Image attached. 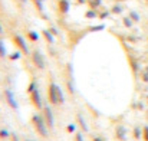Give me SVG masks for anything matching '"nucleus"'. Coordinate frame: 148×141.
<instances>
[{"mask_svg": "<svg viewBox=\"0 0 148 141\" xmlns=\"http://www.w3.org/2000/svg\"><path fill=\"white\" fill-rule=\"evenodd\" d=\"M30 122H32V125H33V130L40 135V137H43V138H46L48 137V125H46V122H45V120H43V117H42V114H33L32 115V118H30Z\"/></svg>", "mask_w": 148, "mask_h": 141, "instance_id": "f257e3e1", "label": "nucleus"}, {"mask_svg": "<svg viewBox=\"0 0 148 141\" xmlns=\"http://www.w3.org/2000/svg\"><path fill=\"white\" fill-rule=\"evenodd\" d=\"M10 39H12L13 45L17 47V50H19L20 53H25V55H29V53H30V52H29V47H27V43H26V39H25L22 35L13 33Z\"/></svg>", "mask_w": 148, "mask_h": 141, "instance_id": "f03ea898", "label": "nucleus"}, {"mask_svg": "<svg viewBox=\"0 0 148 141\" xmlns=\"http://www.w3.org/2000/svg\"><path fill=\"white\" fill-rule=\"evenodd\" d=\"M58 89H59V85L53 79H50L49 84H48V89H46L48 102L50 105H58Z\"/></svg>", "mask_w": 148, "mask_h": 141, "instance_id": "7ed1b4c3", "label": "nucleus"}, {"mask_svg": "<svg viewBox=\"0 0 148 141\" xmlns=\"http://www.w3.org/2000/svg\"><path fill=\"white\" fill-rule=\"evenodd\" d=\"M30 59H32V63H33V66L36 69H39V71L45 69L46 62H45V56H43V53L40 50H33L30 53Z\"/></svg>", "mask_w": 148, "mask_h": 141, "instance_id": "20e7f679", "label": "nucleus"}, {"mask_svg": "<svg viewBox=\"0 0 148 141\" xmlns=\"http://www.w3.org/2000/svg\"><path fill=\"white\" fill-rule=\"evenodd\" d=\"M42 117H43V120H45L48 128L52 130V128L55 127V115H53V111H52V108H50L48 104L43 105V108H42Z\"/></svg>", "mask_w": 148, "mask_h": 141, "instance_id": "39448f33", "label": "nucleus"}, {"mask_svg": "<svg viewBox=\"0 0 148 141\" xmlns=\"http://www.w3.org/2000/svg\"><path fill=\"white\" fill-rule=\"evenodd\" d=\"M29 99H30V104L36 108V109H39V111H42V108H43V101H42V95L39 92V89H35L33 92H30L29 94Z\"/></svg>", "mask_w": 148, "mask_h": 141, "instance_id": "423d86ee", "label": "nucleus"}, {"mask_svg": "<svg viewBox=\"0 0 148 141\" xmlns=\"http://www.w3.org/2000/svg\"><path fill=\"white\" fill-rule=\"evenodd\" d=\"M4 99H6V102L9 104V107H10V108H13L14 111H16V109H19V104H17V101H16L14 95H13V92H12L10 89H4Z\"/></svg>", "mask_w": 148, "mask_h": 141, "instance_id": "0eeeda50", "label": "nucleus"}, {"mask_svg": "<svg viewBox=\"0 0 148 141\" xmlns=\"http://www.w3.org/2000/svg\"><path fill=\"white\" fill-rule=\"evenodd\" d=\"M71 10V1L69 0H58V13L65 16Z\"/></svg>", "mask_w": 148, "mask_h": 141, "instance_id": "6e6552de", "label": "nucleus"}, {"mask_svg": "<svg viewBox=\"0 0 148 141\" xmlns=\"http://www.w3.org/2000/svg\"><path fill=\"white\" fill-rule=\"evenodd\" d=\"M115 138L118 141H125V138H127V130H125L124 125H118L115 128Z\"/></svg>", "mask_w": 148, "mask_h": 141, "instance_id": "1a4fd4ad", "label": "nucleus"}, {"mask_svg": "<svg viewBox=\"0 0 148 141\" xmlns=\"http://www.w3.org/2000/svg\"><path fill=\"white\" fill-rule=\"evenodd\" d=\"M42 36H43V39H45L48 43H50V45L55 43V36L50 33L49 29H43V30H42Z\"/></svg>", "mask_w": 148, "mask_h": 141, "instance_id": "9d476101", "label": "nucleus"}, {"mask_svg": "<svg viewBox=\"0 0 148 141\" xmlns=\"http://www.w3.org/2000/svg\"><path fill=\"white\" fill-rule=\"evenodd\" d=\"M76 122L82 128V133H88V125H86V122H85V120L81 114H76Z\"/></svg>", "mask_w": 148, "mask_h": 141, "instance_id": "9b49d317", "label": "nucleus"}, {"mask_svg": "<svg viewBox=\"0 0 148 141\" xmlns=\"http://www.w3.org/2000/svg\"><path fill=\"white\" fill-rule=\"evenodd\" d=\"M26 39L30 41V42H38L39 41V33L35 32V30H27L26 32Z\"/></svg>", "mask_w": 148, "mask_h": 141, "instance_id": "f8f14e48", "label": "nucleus"}, {"mask_svg": "<svg viewBox=\"0 0 148 141\" xmlns=\"http://www.w3.org/2000/svg\"><path fill=\"white\" fill-rule=\"evenodd\" d=\"M30 1L36 7V10L39 13H43V10H45V0H30Z\"/></svg>", "mask_w": 148, "mask_h": 141, "instance_id": "ddd939ff", "label": "nucleus"}, {"mask_svg": "<svg viewBox=\"0 0 148 141\" xmlns=\"http://www.w3.org/2000/svg\"><path fill=\"white\" fill-rule=\"evenodd\" d=\"M128 59H130V65H131V69H132L134 75H137V74H138V69H140V63H138L137 59L132 58V56H130Z\"/></svg>", "mask_w": 148, "mask_h": 141, "instance_id": "4468645a", "label": "nucleus"}, {"mask_svg": "<svg viewBox=\"0 0 148 141\" xmlns=\"http://www.w3.org/2000/svg\"><path fill=\"white\" fill-rule=\"evenodd\" d=\"M124 12V7H122V4H119V3H115L112 7H111V13L112 14H121Z\"/></svg>", "mask_w": 148, "mask_h": 141, "instance_id": "2eb2a0df", "label": "nucleus"}, {"mask_svg": "<svg viewBox=\"0 0 148 141\" xmlns=\"http://www.w3.org/2000/svg\"><path fill=\"white\" fill-rule=\"evenodd\" d=\"M88 4H89V9L98 10L99 7L102 6V0H88Z\"/></svg>", "mask_w": 148, "mask_h": 141, "instance_id": "dca6fc26", "label": "nucleus"}, {"mask_svg": "<svg viewBox=\"0 0 148 141\" xmlns=\"http://www.w3.org/2000/svg\"><path fill=\"white\" fill-rule=\"evenodd\" d=\"M128 16H130V19H131L134 23H138V22L141 20V16H140V14H138L135 10H131V12L128 13Z\"/></svg>", "mask_w": 148, "mask_h": 141, "instance_id": "f3484780", "label": "nucleus"}, {"mask_svg": "<svg viewBox=\"0 0 148 141\" xmlns=\"http://www.w3.org/2000/svg\"><path fill=\"white\" fill-rule=\"evenodd\" d=\"M85 17H86V19H95V17H98V12L94 10V9H89V10H86Z\"/></svg>", "mask_w": 148, "mask_h": 141, "instance_id": "a211bd4d", "label": "nucleus"}, {"mask_svg": "<svg viewBox=\"0 0 148 141\" xmlns=\"http://www.w3.org/2000/svg\"><path fill=\"white\" fill-rule=\"evenodd\" d=\"M35 89H38V82L36 81H30V84L27 85V94H30V92H33Z\"/></svg>", "mask_w": 148, "mask_h": 141, "instance_id": "6ab92c4d", "label": "nucleus"}, {"mask_svg": "<svg viewBox=\"0 0 148 141\" xmlns=\"http://www.w3.org/2000/svg\"><path fill=\"white\" fill-rule=\"evenodd\" d=\"M122 23H124L125 28H132V25H134V22L130 19V16H125V17L122 19Z\"/></svg>", "mask_w": 148, "mask_h": 141, "instance_id": "aec40b11", "label": "nucleus"}, {"mask_svg": "<svg viewBox=\"0 0 148 141\" xmlns=\"http://www.w3.org/2000/svg\"><path fill=\"white\" fill-rule=\"evenodd\" d=\"M134 138H135V140L143 138V130H141V128H138V127L134 128Z\"/></svg>", "mask_w": 148, "mask_h": 141, "instance_id": "412c9836", "label": "nucleus"}, {"mask_svg": "<svg viewBox=\"0 0 148 141\" xmlns=\"http://www.w3.org/2000/svg\"><path fill=\"white\" fill-rule=\"evenodd\" d=\"M7 55V50H6V46L3 43V41L0 39V58H4Z\"/></svg>", "mask_w": 148, "mask_h": 141, "instance_id": "4be33fe9", "label": "nucleus"}, {"mask_svg": "<svg viewBox=\"0 0 148 141\" xmlns=\"http://www.w3.org/2000/svg\"><path fill=\"white\" fill-rule=\"evenodd\" d=\"M10 133L7 130H0V140H9Z\"/></svg>", "mask_w": 148, "mask_h": 141, "instance_id": "5701e85b", "label": "nucleus"}, {"mask_svg": "<svg viewBox=\"0 0 148 141\" xmlns=\"http://www.w3.org/2000/svg\"><path fill=\"white\" fill-rule=\"evenodd\" d=\"M75 130H76V125H75V124H69V125L66 127V133H69V134L75 133Z\"/></svg>", "mask_w": 148, "mask_h": 141, "instance_id": "b1692460", "label": "nucleus"}, {"mask_svg": "<svg viewBox=\"0 0 148 141\" xmlns=\"http://www.w3.org/2000/svg\"><path fill=\"white\" fill-rule=\"evenodd\" d=\"M143 140L148 141V125H145V127L143 128Z\"/></svg>", "mask_w": 148, "mask_h": 141, "instance_id": "393cba45", "label": "nucleus"}, {"mask_svg": "<svg viewBox=\"0 0 148 141\" xmlns=\"http://www.w3.org/2000/svg\"><path fill=\"white\" fill-rule=\"evenodd\" d=\"M9 58H10V61H16V59L20 58V52H14V53L9 55Z\"/></svg>", "mask_w": 148, "mask_h": 141, "instance_id": "a878e982", "label": "nucleus"}, {"mask_svg": "<svg viewBox=\"0 0 148 141\" xmlns=\"http://www.w3.org/2000/svg\"><path fill=\"white\" fill-rule=\"evenodd\" d=\"M73 141H84V135H82V133H76Z\"/></svg>", "mask_w": 148, "mask_h": 141, "instance_id": "bb28decb", "label": "nucleus"}, {"mask_svg": "<svg viewBox=\"0 0 148 141\" xmlns=\"http://www.w3.org/2000/svg\"><path fill=\"white\" fill-rule=\"evenodd\" d=\"M109 13H111V12H101V13H98V17L99 19H105V17L109 16Z\"/></svg>", "mask_w": 148, "mask_h": 141, "instance_id": "cd10ccee", "label": "nucleus"}, {"mask_svg": "<svg viewBox=\"0 0 148 141\" xmlns=\"http://www.w3.org/2000/svg\"><path fill=\"white\" fill-rule=\"evenodd\" d=\"M105 29V26L103 25H98V26H94V28H91V30H94V32H98V30H103Z\"/></svg>", "mask_w": 148, "mask_h": 141, "instance_id": "c85d7f7f", "label": "nucleus"}, {"mask_svg": "<svg viewBox=\"0 0 148 141\" xmlns=\"http://www.w3.org/2000/svg\"><path fill=\"white\" fill-rule=\"evenodd\" d=\"M9 140H10V141H19V137H17V134H16V133H10Z\"/></svg>", "mask_w": 148, "mask_h": 141, "instance_id": "c756f323", "label": "nucleus"}, {"mask_svg": "<svg viewBox=\"0 0 148 141\" xmlns=\"http://www.w3.org/2000/svg\"><path fill=\"white\" fill-rule=\"evenodd\" d=\"M49 30H50V33H52V35H53V36H58V33H59V32H58V30H56V29H55V28H50Z\"/></svg>", "mask_w": 148, "mask_h": 141, "instance_id": "7c9ffc66", "label": "nucleus"}, {"mask_svg": "<svg viewBox=\"0 0 148 141\" xmlns=\"http://www.w3.org/2000/svg\"><path fill=\"white\" fill-rule=\"evenodd\" d=\"M143 81H144V82H148V72L147 71L143 74Z\"/></svg>", "mask_w": 148, "mask_h": 141, "instance_id": "2f4dec72", "label": "nucleus"}, {"mask_svg": "<svg viewBox=\"0 0 148 141\" xmlns=\"http://www.w3.org/2000/svg\"><path fill=\"white\" fill-rule=\"evenodd\" d=\"M88 3V0H76V4H85Z\"/></svg>", "mask_w": 148, "mask_h": 141, "instance_id": "473e14b6", "label": "nucleus"}, {"mask_svg": "<svg viewBox=\"0 0 148 141\" xmlns=\"http://www.w3.org/2000/svg\"><path fill=\"white\" fill-rule=\"evenodd\" d=\"M91 141H103V140H102L101 137H97V135H95V137H92V138H91Z\"/></svg>", "mask_w": 148, "mask_h": 141, "instance_id": "72a5a7b5", "label": "nucleus"}, {"mask_svg": "<svg viewBox=\"0 0 148 141\" xmlns=\"http://www.w3.org/2000/svg\"><path fill=\"white\" fill-rule=\"evenodd\" d=\"M116 3H122V1H127V0H115Z\"/></svg>", "mask_w": 148, "mask_h": 141, "instance_id": "f704fd0d", "label": "nucleus"}, {"mask_svg": "<svg viewBox=\"0 0 148 141\" xmlns=\"http://www.w3.org/2000/svg\"><path fill=\"white\" fill-rule=\"evenodd\" d=\"M3 33V28H1V23H0V35Z\"/></svg>", "mask_w": 148, "mask_h": 141, "instance_id": "c9c22d12", "label": "nucleus"}, {"mask_svg": "<svg viewBox=\"0 0 148 141\" xmlns=\"http://www.w3.org/2000/svg\"><path fill=\"white\" fill-rule=\"evenodd\" d=\"M20 1H22V3H26V1H27V0H20Z\"/></svg>", "mask_w": 148, "mask_h": 141, "instance_id": "e433bc0d", "label": "nucleus"}, {"mask_svg": "<svg viewBox=\"0 0 148 141\" xmlns=\"http://www.w3.org/2000/svg\"><path fill=\"white\" fill-rule=\"evenodd\" d=\"M25 141H33V140H25Z\"/></svg>", "mask_w": 148, "mask_h": 141, "instance_id": "4c0bfd02", "label": "nucleus"}, {"mask_svg": "<svg viewBox=\"0 0 148 141\" xmlns=\"http://www.w3.org/2000/svg\"><path fill=\"white\" fill-rule=\"evenodd\" d=\"M144 1H145V3H148V0H144Z\"/></svg>", "mask_w": 148, "mask_h": 141, "instance_id": "58836bf2", "label": "nucleus"}, {"mask_svg": "<svg viewBox=\"0 0 148 141\" xmlns=\"http://www.w3.org/2000/svg\"><path fill=\"white\" fill-rule=\"evenodd\" d=\"M145 71H147V72H148V68H147V69H145Z\"/></svg>", "mask_w": 148, "mask_h": 141, "instance_id": "ea45409f", "label": "nucleus"}]
</instances>
